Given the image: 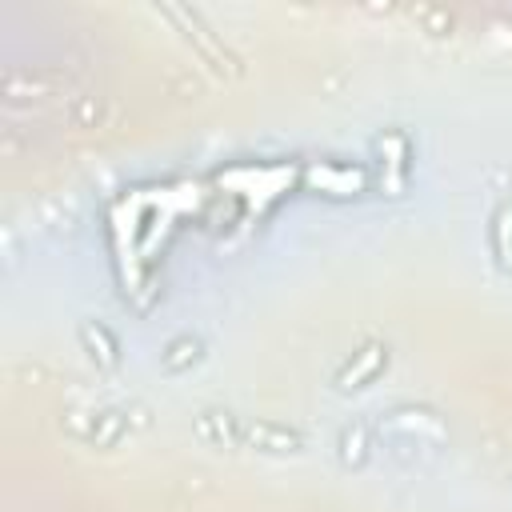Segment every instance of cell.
I'll return each instance as SVG.
<instances>
[{"label": "cell", "instance_id": "cell-3", "mask_svg": "<svg viewBox=\"0 0 512 512\" xmlns=\"http://www.w3.org/2000/svg\"><path fill=\"white\" fill-rule=\"evenodd\" d=\"M384 368H388V348L372 340V344H364V348H360V352H356V356L336 372V388H340V392L368 388Z\"/></svg>", "mask_w": 512, "mask_h": 512}, {"label": "cell", "instance_id": "cell-4", "mask_svg": "<svg viewBox=\"0 0 512 512\" xmlns=\"http://www.w3.org/2000/svg\"><path fill=\"white\" fill-rule=\"evenodd\" d=\"M240 436H244L252 448H260V452H300V448H304V436H300V432L280 428V424H268V420L248 424Z\"/></svg>", "mask_w": 512, "mask_h": 512}, {"label": "cell", "instance_id": "cell-2", "mask_svg": "<svg viewBox=\"0 0 512 512\" xmlns=\"http://www.w3.org/2000/svg\"><path fill=\"white\" fill-rule=\"evenodd\" d=\"M164 16H172V20L180 24V32H184V36H188V40L200 48V56H204V60H208L216 72L232 68V56H228V48H224V44L212 36V28L204 24V16H200L196 8H184V4H168V8H164Z\"/></svg>", "mask_w": 512, "mask_h": 512}, {"label": "cell", "instance_id": "cell-1", "mask_svg": "<svg viewBox=\"0 0 512 512\" xmlns=\"http://www.w3.org/2000/svg\"><path fill=\"white\" fill-rule=\"evenodd\" d=\"M376 156H380V188L388 196H404L412 180V140L400 128H392L376 140Z\"/></svg>", "mask_w": 512, "mask_h": 512}, {"label": "cell", "instance_id": "cell-7", "mask_svg": "<svg viewBox=\"0 0 512 512\" xmlns=\"http://www.w3.org/2000/svg\"><path fill=\"white\" fill-rule=\"evenodd\" d=\"M312 184L328 196H356L364 188V176L356 168H336V164H320L312 172Z\"/></svg>", "mask_w": 512, "mask_h": 512}, {"label": "cell", "instance_id": "cell-8", "mask_svg": "<svg viewBox=\"0 0 512 512\" xmlns=\"http://www.w3.org/2000/svg\"><path fill=\"white\" fill-rule=\"evenodd\" d=\"M344 464H360L364 460V432L356 428V432H344Z\"/></svg>", "mask_w": 512, "mask_h": 512}, {"label": "cell", "instance_id": "cell-6", "mask_svg": "<svg viewBox=\"0 0 512 512\" xmlns=\"http://www.w3.org/2000/svg\"><path fill=\"white\" fill-rule=\"evenodd\" d=\"M488 244H492L496 268H500V272H512V204H500V208L492 212Z\"/></svg>", "mask_w": 512, "mask_h": 512}, {"label": "cell", "instance_id": "cell-5", "mask_svg": "<svg viewBox=\"0 0 512 512\" xmlns=\"http://www.w3.org/2000/svg\"><path fill=\"white\" fill-rule=\"evenodd\" d=\"M80 340H84L88 356H92L100 368H116V364H120V344H116V336H112L104 324L84 320V324H80Z\"/></svg>", "mask_w": 512, "mask_h": 512}]
</instances>
